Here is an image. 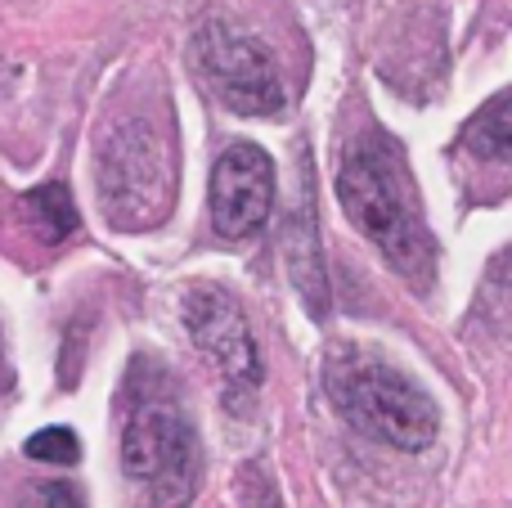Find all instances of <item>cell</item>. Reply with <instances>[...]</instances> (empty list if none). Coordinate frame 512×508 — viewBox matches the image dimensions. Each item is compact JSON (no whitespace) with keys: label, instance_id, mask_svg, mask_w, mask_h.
I'll list each match as a JSON object with an SVG mask.
<instances>
[{"label":"cell","instance_id":"6da1fadb","mask_svg":"<svg viewBox=\"0 0 512 508\" xmlns=\"http://www.w3.org/2000/svg\"><path fill=\"white\" fill-rule=\"evenodd\" d=\"M337 198L364 239L378 243V252L400 275H409L414 284L432 279V234L418 216L409 167L396 140L364 131L360 140L346 144L342 167H337Z\"/></svg>","mask_w":512,"mask_h":508},{"label":"cell","instance_id":"8fae6325","mask_svg":"<svg viewBox=\"0 0 512 508\" xmlns=\"http://www.w3.org/2000/svg\"><path fill=\"white\" fill-rule=\"evenodd\" d=\"M27 508H81V495L68 482H41L27 495Z\"/></svg>","mask_w":512,"mask_h":508},{"label":"cell","instance_id":"ba28073f","mask_svg":"<svg viewBox=\"0 0 512 508\" xmlns=\"http://www.w3.org/2000/svg\"><path fill=\"white\" fill-rule=\"evenodd\" d=\"M459 144L481 162H504V167H512V95L481 108V113L463 126Z\"/></svg>","mask_w":512,"mask_h":508},{"label":"cell","instance_id":"9c48e42d","mask_svg":"<svg viewBox=\"0 0 512 508\" xmlns=\"http://www.w3.org/2000/svg\"><path fill=\"white\" fill-rule=\"evenodd\" d=\"M27 203L36 207V221L45 225V239L50 243H59L63 234L77 230V212H72V198H68V189L63 185H41Z\"/></svg>","mask_w":512,"mask_h":508},{"label":"cell","instance_id":"52a82bcc","mask_svg":"<svg viewBox=\"0 0 512 508\" xmlns=\"http://www.w3.org/2000/svg\"><path fill=\"white\" fill-rule=\"evenodd\" d=\"M274 212V162L256 144H230L212 171V225L225 239H252Z\"/></svg>","mask_w":512,"mask_h":508},{"label":"cell","instance_id":"8992f818","mask_svg":"<svg viewBox=\"0 0 512 508\" xmlns=\"http://www.w3.org/2000/svg\"><path fill=\"white\" fill-rule=\"evenodd\" d=\"M185 324L198 351H207L216 360L225 387H230L234 410L243 401H252V392L261 387V356H256V338L243 311L234 306V297H225L221 288H194L185 302Z\"/></svg>","mask_w":512,"mask_h":508},{"label":"cell","instance_id":"277c9868","mask_svg":"<svg viewBox=\"0 0 512 508\" xmlns=\"http://www.w3.org/2000/svg\"><path fill=\"white\" fill-rule=\"evenodd\" d=\"M194 68L216 90V99L243 117H274L288 104V90L265 45L225 18H207L194 32Z\"/></svg>","mask_w":512,"mask_h":508},{"label":"cell","instance_id":"3957f363","mask_svg":"<svg viewBox=\"0 0 512 508\" xmlns=\"http://www.w3.org/2000/svg\"><path fill=\"white\" fill-rule=\"evenodd\" d=\"M122 468L158 508H180L194 482V432L167 392H140L122 428Z\"/></svg>","mask_w":512,"mask_h":508},{"label":"cell","instance_id":"7a4b0ae2","mask_svg":"<svg viewBox=\"0 0 512 508\" xmlns=\"http://www.w3.org/2000/svg\"><path fill=\"white\" fill-rule=\"evenodd\" d=\"M328 396L355 432L409 450V455L432 446L436 428H441L432 396L414 378H405L391 365H378V360L337 356L328 365Z\"/></svg>","mask_w":512,"mask_h":508},{"label":"cell","instance_id":"5b68a950","mask_svg":"<svg viewBox=\"0 0 512 508\" xmlns=\"http://www.w3.org/2000/svg\"><path fill=\"white\" fill-rule=\"evenodd\" d=\"M99 189L117 230H140L162 216L171 194V167L162 135L149 122H122L108 135L99 158Z\"/></svg>","mask_w":512,"mask_h":508},{"label":"cell","instance_id":"30bf717a","mask_svg":"<svg viewBox=\"0 0 512 508\" xmlns=\"http://www.w3.org/2000/svg\"><path fill=\"white\" fill-rule=\"evenodd\" d=\"M27 459L36 464H77L81 446H77V432L72 428H41L36 437H27Z\"/></svg>","mask_w":512,"mask_h":508}]
</instances>
